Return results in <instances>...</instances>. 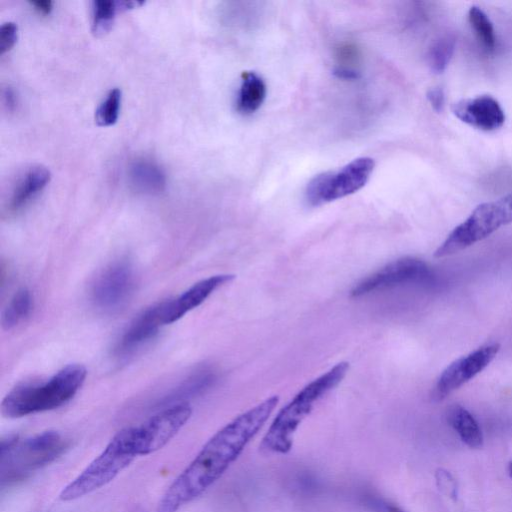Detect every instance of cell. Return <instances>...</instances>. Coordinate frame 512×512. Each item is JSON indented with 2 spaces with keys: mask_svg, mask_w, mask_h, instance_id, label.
Listing matches in <instances>:
<instances>
[{
  "mask_svg": "<svg viewBox=\"0 0 512 512\" xmlns=\"http://www.w3.org/2000/svg\"><path fill=\"white\" fill-rule=\"evenodd\" d=\"M191 414L192 408L188 403H179L133 426L137 456L149 455L163 448L187 423Z\"/></svg>",
  "mask_w": 512,
  "mask_h": 512,
  "instance_id": "52a82bcc",
  "label": "cell"
},
{
  "mask_svg": "<svg viewBox=\"0 0 512 512\" xmlns=\"http://www.w3.org/2000/svg\"><path fill=\"white\" fill-rule=\"evenodd\" d=\"M500 345L485 344L451 363L438 378L431 397L441 401L479 374L495 358Z\"/></svg>",
  "mask_w": 512,
  "mask_h": 512,
  "instance_id": "9c48e42d",
  "label": "cell"
},
{
  "mask_svg": "<svg viewBox=\"0 0 512 512\" xmlns=\"http://www.w3.org/2000/svg\"><path fill=\"white\" fill-rule=\"evenodd\" d=\"M508 471H509L510 477L512 478V461L509 463Z\"/></svg>",
  "mask_w": 512,
  "mask_h": 512,
  "instance_id": "4dcf8cb0",
  "label": "cell"
},
{
  "mask_svg": "<svg viewBox=\"0 0 512 512\" xmlns=\"http://www.w3.org/2000/svg\"><path fill=\"white\" fill-rule=\"evenodd\" d=\"M278 402L279 397L273 395L217 431L167 488L156 512H177L212 486L263 427Z\"/></svg>",
  "mask_w": 512,
  "mask_h": 512,
  "instance_id": "6da1fadb",
  "label": "cell"
},
{
  "mask_svg": "<svg viewBox=\"0 0 512 512\" xmlns=\"http://www.w3.org/2000/svg\"><path fill=\"white\" fill-rule=\"evenodd\" d=\"M30 4L40 13L49 14L52 10V1L50 0H36L30 1Z\"/></svg>",
  "mask_w": 512,
  "mask_h": 512,
  "instance_id": "f1b7e54d",
  "label": "cell"
},
{
  "mask_svg": "<svg viewBox=\"0 0 512 512\" xmlns=\"http://www.w3.org/2000/svg\"><path fill=\"white\" fill-rule=\"evenodd\" d=\"M385 512H404V511L397 506L389 505L386 507Z\"/></svg>",
  "mask_w": 512,
  "mask_h": 512,
  "instance_id": "f546056e",
  "label": "cell"
},
{
  "mask_svg": "<svg viewBox=\"0 0 512 512\" xmlns=\"http://www.w3.org/2000/svg\"><path fill=\"white\" fill-rule=\"evenodd\" d=\"M468 18L471 27L484 47L493 51L496 46V36L493 25L485 12L477 6H472Z\"/></svg>",
  "mask_w": 512,
  "mask_h": 512,
  "instance_id": "ffe728a7",
  "label": "cell"
},
{
  "mask_svg": "<svg viewBox=\"0 0 512 512\" xmlns=\"http://www.w3.org/2000/svg\"><path fill=\"white\" fill-rule=\"evenodd\" d=\"M348 370V362H339L304 386L278 412L261 441V450L268 453H288L293 445V435L301 422L310 414L315 403L343 380Z\"/></svg>",
  "mask_w": 512,
  "mask_h": 512,
  "instance_id": "3957f363",
  "label": "cell"
},
{
  "mask_svg": "<svg viewBox=\"0 0 512 512\" xmlns=\"http://www.w3.org/2000/svg\"><path fill=\"white\" fill-rule=\"evenodd\" d=\"M17 39V26L13 22L3 23L0 27V53L9 51Z\"/></svg>",
  "mask_w": 512,
  "mask_h": 512,
  "instance_id": "cb8c5ba5",
  "label": "cell"
},
{
  "mask_svg": "<svg viewBox=\"0 0 512 512\" xmlns=\"http://www.w3.org/2000/svg\"><path fill=\"white\" fill-rule=\"evenodd\" d=\"M436 481L439 489L447 496L455 499L457 497V485L453 476L444 469L436 472Z\"/></svg>",
  "mask_w": 512,
  "mask_h": 512,
  "instance_id": "d4e9b609",
  "label": "cell"
},
{
  "mask_svg": "<svg viewBox=\"0 0 512 512\" xmlns=\"http://www.w3.org/2000/svg\"><path fill=\"white\" fill-rule=\"evenodd\" d=\"M452 112L462 122L483 131L497 130L505 122L504 110L490 95L460 100L452 106Z\"/></svg>",
  "mask_w": 512,
  "mask_h": 512,
  "instance_id": "7c38bea8",
  "label": "cell"
},
{
  "mask_svg": "<svg viewBox=\"0 0 512 512\" xmlns=\"http://www.w3.org/2000/svg\"><path fill=\"white\" fill-rule=\"evenodd\" d=\"M3 102L6 108L10 111L14 110L17 102L15 92L12 88L6 87L2 93Z\"/></svg>",
  "mask_w": 512,
  "mask_h": 512,
  "instance_id": "4316f807",
  "label": "cell"
},
{
  "mask_svg": "<svg viewBox=\"0 0 512 512\" xmlns=\"http://www.w3.org/2000/svg\"><path fill=\"white\" fill-rule=\"evenodd\" d=\"M86 375L83 365L69 364L47 381L22 382L4 397L1 412L7 418H20L58 408L75 396Z\"/></svg>",
  "mask_w": 512,
  "mask_h": 512,
  "instance_id": "7a4b0ae2",
  "label": "cell"
},
{
  "mask_svg": "<svg viewBox=\"0 0 512 512\" xmlns=\"http://www.w3.org/2000/svg\"><path fill=\"white\" fill-rule=\"evenodd\" d=\"M117 9V2L111 0H96L93 2L92 31L94 34L102 35L110 29Z\"/></svg>",
  "mask_w": 512,
  "mask_h": 512,
  "instance_id": "44dd1931",
  "label": "cell"
},
{
  "mask_svg": "<svg viewBox=\"0 0 512 512\" xmlns=\"http://www.w3.org/2000/svg\"><path fill=\"white\" fill-rule=\"evenodd\" d=\"M166 304L167 301L158 303L146 309L135 318L116 347V353L118 355L134 351L137 347L152 338L161 326L166 325Z\"/></svg>",
  "mask_w": 512,
  "mask_h": 512,
  "instance_id": "5bb4252c",
  "label": "cell"
},
{
  "mask_svg": "<svg viewBox=\"0 0 512 512\" xmlns=\"http://www.w3.org/2000/svg\"><path fill=\"white\" fill-rule=\"evenodd\" d=\"M333 73L342 79H357L359 77V73L357 71L346 67H337L334 69Z\"/></svg>",
  "mask_w": 512,
  "mask_h": 512,
  "instance_id": "83f0119b",
  "label": "cell"
},
{
  "mask_svg": "<svg viewBox=\"0 0 512 512\" xmlns=\"http://www.w3.org/2000/svg\"><path fill=\"white\" fill-rule=\"evenodd\" d=\"M431 279L430 267L422 259L406 256L387 263L377 271L361 279L350 294L361 297L409 283Z\"/></svg>",
  "mask_w": 512,
  "mask_h": 512,
  "instance_id": "ba28073f",
  "label": "cell"
},
{
  "mask_svg": "<svg viewBox=\"0 0 512 512\" xmlns=\"http://www.w3.org/2000/svg\"><path fill=\"white\" fill-rule=\"evenodd\" d=\"M427 98L435 111H442L444 107L445 97L443 90L441 88L436 87L430 89L427 93Z\"/></svg>",
  "mask_w": 512,
  "mask_h": 512,
  "instance_id": "484cf974",
  "label": "cell"
},
{
  "mask_svg": "<svg viewBox=\"0 0 512 512\" xmlns=\"http://www.w3.org/2000/svg\"><path fill=\"white\" fill-rule=\"evenodd\" d=\"M137 457L133 426L118 431L103 451L67 486L59 498L73 501L110 483Z\"/></svg>",
  "mask_w": 512,
  "mask_h": 512,
  "instance_id": "277c9868",
  "label": "cell"
},
{
  "mask_svg": "<svg viewBox=\"0 0 512 512\" xmlns=\"http://www.w3.org/2000/svg\"><path fill=\"white\" fill-rule=\"evenodd\" d=\"M512 222V192L492 202L477 206L437 248V258L455 254Z\"/></svg>",
  "mask_w": 512,
  "mask_h": 512,
  "instance_id": "8992f818",
  "label": "cell"
},
{
  "mask_svg": "<svg viewBox=\"0 0 512 512\" xmlns=\"http://www.w3.org/2000/svg\"><path fill=\"white\" fill-rule=\"evenodd\" d=\"M121 104V90L111 89L96 110L95 120L99 126L113 125L118 118Z\"/></svg>",
  "mask_w": 512,
  "mask_h": 512,
  "instance_id": "603a6c76",
  "label": "cell"
},
{
  "mask_svg": "<svg viewBox=\"0 0 512 512\" xmlns=\"http://www.w3.org/2000/svg\"><path fill=\"white\" fill-rule=\"evenodd\" d=\"M374 168L369 157L354 159L338 172L320 173L321 204L348 196L361 189L368 181Z\"/></svg>",
  "mask_w": 512,
  "mask_h": 512,
  "instance_id": "8fae6325",
  "label": "cell"
},
{
  "mask_svg": "<svg viewBox=\"0 0 512 512\" xmlns=\"http://www.w3.org/2000/svg\"><path fill=\"white\" fill-rule=\"evenodd\" d=\"M266 96V84L255 72L245 71L236 99V109L241 114H251L258 110Z\"/></svg>",
  "mask_w": 512,
  "mask_h": 512,
  "instance_id": "e0dca14e",
  "label": "cell"
},
{
  "mask_svg": "<svg viewBox=\"0 0 512 512\" xmlns=\"http://www.w3.org/2000/svg\"><path fill=\"white\" fill-rule=\"evenodd\" d=\"M133 287V269L127 261L120 260L109 265L96 278L91 290L92 300L97 307L112 311L126 303Z\"/></svg>",
  "mask_w": 512,
  "mask_h": 512,
  "instance_id": "30bf717a",
  "label": "cell"
},
{
  "mask_svg": "<svg viewBox=\"0 0 512 512\" xmlns=\"http://www.w3.org/2000/svg\"><path fill=\"white\" fill-rule=\"evenodd\" d=\"M50 172L42 165H33L18 178L9 199L8 209L18 211L26 206L49 182Z\"/></svg>",
  "mask_w": 512,
  "mask_h": 512,
  "instance_id": "9a60e30c",
  "label": "cell"
},
{
  "mask_svg": "<svg viewBox=\"0 0 512 512\" xmlns=\"http://www.w3.org/2000/svg\"><path fill=\"white\" fill-rule=\"evenodd\" d=\"M447 419L461 440L470 448L478 449L483 445L481 429L473 415L460 405L448 409Z\"/></svg>",
  "mask_w": 512,
  "mask_h": 512,
  "instance_id": "ac0fdd59",
  "label": "cell"
},
{
  "mask_svg": "<svg viewBox=\"0 0 512 512\" xmlns=\"http://www.w3.org/2000/svg\"><path fill=\"white\" fill-rule=\"evenodd\" d=\"M455 49V39L445 36L439 39L430 48L428 54L429 65L435 73H441L448 65Z\"/></svg>",
  "mask_w": 512,
  "mask_h": 512,
  "instance_id": "7402d4cb",
  "label": "cell"
},
{
  "mask_svg": "<svg viewBox=\"0 0 512 512\" xmlns=\"http://www.w3.org/2000/svg\"><path fill=\"white\" fill-rule=\"evenodd\" d=\"M67 447V441L56 431H45L22 442L16 437L2 440V486L24 479L54 461Z\"/></svg>",
  "mask_w": 512,
  "mask_h": 512,
  "instance_id": "5b68a950",
  "label": "cell"
},
{
  "mask_svg": "<svg viewBox=\"0 0 512 512\" xmlns=\"http://www.w3.org/2000/svg\"><path fill=\"white\" fill-rule=\"evenodd\" d=\"M32 310V296L28 289L18 290L7 307L4 309L1 317V323L4 329L9 330L22 322Z\"/></svg>",
  "mask_w": 512,
  "mask_h": 512,
  "instance_id": "d6986e66",
  "label": "cell"
},
{
  "mask_svg": "<svg viewBox=\"0 0 512 512\" xmlns=\"http://www.w3.org/2000/svg\"><path fill=\"white\" fill-rule=\"evenodd\" d=\"M232 274H218L202 279L173 300H167L166 324H171L202 304L215 290L234 279Z\"/></svg>",
  "mask_w": 512,
  "mask_h": 512,
  "instance_id": "4fadbf2b",
  "label": "cell"
},
{
  "mask_svg": "<svg viewBox=\"0 0 512 512\" xmlns=\"http://www.w3.org/2000/svg\"><path fill=\"white\" fill-rule=\"evenodd\" d=\"M128 181L137 192L156 194L166 187V175L163 169L147 158L134 160L128 168Z\"/></svg>",
  "mask_w": 512,
  "mask_h": 512,
  "instance_id": "2e32d148",
  "label": "cell"
}]
</instances>
